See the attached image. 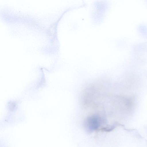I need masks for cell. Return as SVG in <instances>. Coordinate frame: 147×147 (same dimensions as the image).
<instances>
[{"instance_id": "obj_1", "label": "cell", "mask_w": 147, "mask_h": 147, "mask_svg": "<svg viewBox=\"0 0 147 147\" xmlns=\"http://www.w3.org/2000/svg\"><path fill=\"white\" fill-rule=\"evenodd\" d=\"M105 119L98 114H94L88 116L84 122L85 126L89 131L101 130L102 125L104 124Z\"/></svg>"}]
</instances>
